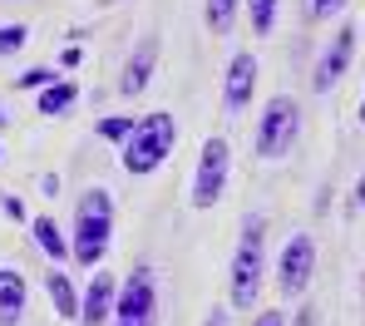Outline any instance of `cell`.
<instances>
[{"instance_id": "cell-8", "label": "cell", "mask_w": 365, "mask_h": 326, "mask_svg": "<svg viewBox=\"0 0 365 326\" xmlns=\"http://www.w3.org/2000/svg\"><path fill=\"white\" fill-rule=\"evenodd\" d=\"M356 40H361V30H356V25H341V30L331 35V45L321 50V60H316V69H311L316 94H326V89H336V84H341V74H346L351 60H356Z\"/></svg>"}, {"instance_id": "cell-14", "label": "cell", "mask_w": 365, "mask_h": 326, "mask_svg": "<svg viewBox=\"0 0 365 326\" xmlns=\"http://www.w3.org/2000/svg\"><path fill=\"white\" fill-rule=\"evenodd\" d=\"M35 243H40V253H45L50 262H64V258H74V253H69V243L60 238V228H55L50 218H40V223H35Z\"/></svg>"}, {"instance_id": "cell-17", "label": "cell", "mask_w": 365, "mask_h": 326, "mask_svg": "<svg viewBox=\"0 0 365 326\" xmlns=\"http://www.w3.org/2000/svg\"><path fill=\"white\" fill-rule=\"evenodd\" d=\"M138 129V119H128V114H109V119H99V133L109 138V143H128Z\"/></svg>"}, {"instance_id": "cell-10", "label": "cell", "mask_w": 365, "mask_h": 326, "mask_svg": "<svg viewBox=\"0 0 365 326\" xmlns=\"http://www.w3.org/2000/svg\"><path fill=\"white\" fill-rule=\"evenodd\" d=\"M252 89H257V60L252 55H232V65H227V84H222V109L227 114H242L247 104H252Z\"/></svg>"}, {"instance_id": "cell-6", "label": "cell", "mask_w": 365, "mask_h": 326, "mask_svg": "<svg viewBox=\"0 0 365 326\" xmlns=\"http://www.w3.org/2000/svg\"><path fill=\"white\" fill-rule=\"evenodd\" d=\"M227 168H232L227 138H207L197 153V173H192V208H217V198L227 188Z\"/></svg>"}, {"instance_id": "cell-27", "label": "cell", "mask_w": 365, "mask_h": 326, "mask_svg": "<svg viewBox=\"0 0 365 326\" xmlns=\"http://www.w3.org/2000/svg\"><path fill=\"white\" fill-rule=\"evenodd\" d=\"M0 129H5V114H0Z\"/></svg>"}, {"instance_id": "cell-25", "label": "cell", "mask_w": 365, "mask_h": 326, "mask_svg": "<svg viewBox=\"0 0 365 326\" xmlns=\"http://www.w3.org/2000/svg\"><path fill=\"white\" fill-rule=\"evenodd\" d=\"M207 326H222V312H212V317H207Z\"/></svg>"}, {"instance_id": "cell-4", "label": "cell", "mask_w": 365, "mask_h": 326, "mask_svg": "<svg viewBox=\"0 0 365 326\" xmlns=\"http://www.w3.org/2000/svg\"><path fill=\"white\" fill-rule=\"evenodd\" d=\"M297 133H302V109H297V99H292V94H277V99L267 104L262 124H257V153H262V158H287L292 143H297Z\"/></svg>"}, {"instance_id": "cell-16", "label": "cell", "mask_w": 365, "mask_h": 326, "mask_svg": "<svg viewBox=\"0 0 365 326\" xmlns=\"http://www.w3.org/2000/svg\"><path fill=\"white\" fill-rule=\"evenodd\" d=\"M237 5L242 0H207V30L212 35H227L237 25Z\"/></svg>"}, {"instance_id": "cell-18", "label": "cell", "mask_w": 365, "mask_h": 326, "mask_svg": "<svg viewBox=\"0 0 365 326\" xmlns=\"http://www.w3.org/2000/svg\"><path fill=\"white\" fill-rule=\"evenodd\" d=\"M247 15H252V30H257V35H272V25H277V0H247Z\"/></svg>"}, {"instance_id": "cell-3", "label": "cell", "mask_w": 365, "mask_h": 326, "mask_svg": "<svg viewBox=\"0 0 365 326\" xmlns=\"http://www.w3.org/2000/svg\"><path fill=\"white\" fill-rule=\"evenodd\" d=\"M262 272H267V223H262V218H247L237 258H232V307H237V312H247V307L257 302Z\"/></svg>"}, {"instance_id": "cell-9", "label": "cell", "mask_w": 365, "mask_h": 326, "mask_svg": "<svg viewBox=\"0 0 365 326\" xmlns=\"http://www.w3.org/2000/svg\"><path fill=\"white\" fill-rule=\"evenodd\" d=\"M114 302H119V282L114 272H94L84 302H79V326H109L114 322Z\"/></svg>"}, {"instance_id": "cell-11", "label": "cell", "mask_w": 365, "mask_h": 326, "mask_svg": "<svg viewBox=\"0 0 365 326\" xmlns=\"http://www.w3.org/2000/svg\"><path fill=\"white\" fill-rule=\"evenodd\" d=\"M153 69H158V35H148V40L128 55V65H123V74H119V94L123 99H138V94L148 89Z\"/></svg>"}, {"instance_id": "cell-12", "label": "cell", "mask_w": 365, "mask_h": 326, "mask_svg": "<svg viewBox=\"0 0 365 326\" xmlns=\"http://www.w3.org/2000/svg\"><path fill=\"white\" fill-rule=\"evenodd\" d=\"M25 312V277L15 267H0V326H15Z\"/></svg>"}, {"instance_id": "cell-20", "label": "cell", "mask_w": 365, "mask_h": 326, "mask_svg": "<svg viewBox=\"0 0 365 326\" xmlns=\"http://www.w3.org/2000/svg\"><path fill=\"white\" fill-rule=\"evenodd\" d=\"M45 84H55V69H25L15 79V89H45Z\"/></svg>"}, {"instance_id": "cell-23", "label": "cell", "mask_w": 365, "mask_h": 326, "mask_svg": "<svg viewBox=\"0 0 365 326\" xmlns=\"http://www.w3.org/2000/svg\"><path fill=\"white\" fill-rule=\"evenodd\" d=\"M257 326H287V322H282V312H262V317H257Z\"/></svg>"}, {"instance_id": "cell-5", "label": "cell", "mask_w": 365, "mask_h": 326, "mask_svg": "<svg viewBox=\"0 0 365 326\" xmlns=\"http://www.w3.org/2000/svg\"><path fill=\"white\" fill-rule=\"evenodd\" d=\"M158 322V282L153 267H133L114 302V326H153Z\"/></svg>"}, {"instance_id": "cell-21", "label": "cell", "mask_w": 365, "mask_h": 326, "mask_svg": "<svg viewBox=\"0 0 365 326\" xmlns=\"http://www.w3.org/2000/svg\"><path fill=\"white\" fill-rule=\"evenodd\" d=\"M341 5H346V0H306V15H311V20H326V15H336Z\"/></svg>"}, {"instance_id": "cell-19", "label": "cell", "mask_w": 365, "mask_h": 326, "mask_svg": "<svg viewBox=\"0 0 365 326\" xmlns=\"http://www.w3.org/2000/svg\"><path fill=\"white\" fill-rule=\"evenodd\" d=\"M30 45V30L25 25H0V55H20Z\"/></svg>"}, {"instance_id": "cell-13", "label": "cell", "mask_w": 365, "mask_h": 326, "mask_svg": "<svg viewBox=\"0 0 365 326\" xmlns=\"http://www.w3.org/2000/svg\"><path fill=\"white\" fill-rule=\"evenodd\" d=\"M74 99H79V84L55 79V84H45V89H40V114H64Z\"/></svg>"}, {"instance_id": "cell-7", "label": "cell", "mask_w": 365, "mask_h": 326, "mask_svg": "<svg viewBox=\"0 0 365 326\" xmlns=\"http://www.w3.org/2000/svg\"><path fill=\"white\" fill-rule=\"evenodd\" d=\"M311 272H316V238L311 233H297L282 258H277V292L282 297H302L311 287Z\"/></svg>"}, {"instance_id": "cell-24", "label": "cell", "mask_w": 365, "mask_h": 326, "mask_svg": "<svg viewBox=\"0 0 365 326\" xmlns=\"http://www.w3.org/2000/svg\"><path fill=\"white\" fill-rule=\"evenodd\" d=\"M356 203H361V208H365V178H361V183H356Z\"/></svg>"}, {"instance_id": "cell-28", "label": "cell", "mask_w": 365, "mask_h": 326, "mask_svg": "<svg viewBox=\"0 0 365 326\" xmlns=\"http://www.w3.org/2000/svg\"><path fill=\"white\" fill-rule=\"evenodd\" d=\"M104 5H114V0H104Z\"/></svg>"}, {"instance_id": "cell-15", "label": "cell", "mask_w": 365, "mask_h": 326, "mask_svg": "<svg viewBox=\"0 0 365 326\" xmlns=\"http://www.w3.org/2000/svg\"><path fill=\"white\" fill-rule=\"evenodd\" d=\"M50 297H55V312H60L64 322H79V297H74V287H69L64 272H50Z\"/></svg>"}, {"instance_id": "cell-1", "label": "cell", "mask_w": 365, "mask_h": 326, "mask_svg": "<svg viewBox=\"0 0 365 326\" xmlns=\"http://www.w3.org/2000/svg\"><path fill=\"white\" fill-rule=\"evenodd\" d=\"M109 243H114V198L104 193V188H89V193L79 198V213H74V243H69V253L79 267H99L104 253H109Z\"/></svg>"}, {"instance_id": "cell-22", "label": "cell", "mask_w": 365, "mask_h": 326, "mask_svg": "<svg viewBox=\"0 0 365 326\" xmlns=\"http://www.w3.org/2000/svg\"><path fill=\"white\" fill-rule=\"evenodd\" d=\"M79 60H84V50H79V45H69V50H64V55H60V65H64V69H74V65H79Z\"/></svg>"}, {"instance_id": "cell-2", "label": "cell", "mask_w": 365, "mask_h": 326, "mask_svg": "<svg viewBox=\"0 0 365 326\" xmlns=\"http://www.w3.org/2000/svg\"><path fill=\"white\" fill-rule=\"evenodd\" d=\"M173 143H178V124H173V114H148V119H138V129L133 138L123 143V168L133 173V178H148V173H158V163L173 153Z\"/></svg>"}, {"instance_id": "cell-26", "label": "cell", "mask_w": 365, "mask_h": 326, "mask_svg": "<svg viewBox=\"0 0 365 326\" xmlns=\"http://www.w3.org/2000/svg\"><path fill=\"white\" fill-rule=\"evenodd\" d=\"M361 124H365V104H361Z\"/></svg>"}]
</instances>
